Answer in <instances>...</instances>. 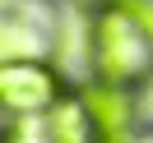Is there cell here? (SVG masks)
I'll list each match as a JSON object with an SVG mask.
<instances>
[{"label":"cell","instance_id":"2","mask_svg":"<svg viewBox=\"0 0 153 143\" xmlns=\"http://www.w3.org/2000/svg\"><path fill=\"white\" fill-rule=\"evenodd\" d=\"M65 78L42 56H14L0 60V111L5 115H47L65 92Z\"/></svg>","mask_w":153,"mask_h":143},{"label":"cell","instance_id":"3","mask_svg":"<svg viewBox=\"0 0 153 143\" xmlns=\"http://www.w3.org/2000/svg\"><path fill=\"white\" fill-rule=\"evenodd\" d=\"M42 143H102V129H97V115L84 88H65L60 102L42 115Z\"/></svg>","mask_w":153,"mask_h":143},{"label":"cell","instance_id":"1","mask_svg":"<svg viewBox=\"0 0 153 143\" xmlns=\"http://www.w3.org/2000/svg\"><path fill=\"white\" fill-rule=\"evenodd\" d=\"M88 69L130 92L153 83V32L130 0H111L88 14Z\"/></svg>","mask_w":153,"mask_h":143},{"label":"cell","instance_id":"4","mask_svg":"<svg viewBox=\"0 0 153 143\" xmlns=\"http://www.w3.org/2000/svg\"><path fill=\"white\" fill-rule=\"evenodd\" d=\"M79 5H88V10H97V5H111V0H79Z\"/></svg>","mask_w":153,"mask_h":143}]
</instances>
